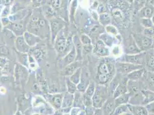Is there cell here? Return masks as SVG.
Wrapping results in <instances>:
<instances>
[{
	"label": "cell",
	"instance_id": "1",
	"mask_svg": "<svg viewBox=\"0 0 154 115\" xmlns=\"http://www.w3.org/2000/svg\"><path fill=\"white\" fill-rule=\"evenodd\" d=\"M115 64L108 58H105L100 62L97 69V79L100 85L109 82L114 77L116 71Z\"/></svg>",
	"mask_w": 154,
	"mask_h": 115
},
{
	"label": "cell",
	"instance_id": "2",
	"mask_svg": "<svg viewBox=\"0 0 154 115\" xmlns=\"http://www.w3.org/2000/svg\"><path fill=\"white\" fill-rule=\"evenodd\" d=\"M135 43L141 52H145L152 48L153 40L144 34L133 33L132 35Z\"/></svg>",
	"mask_w": 154,
	"mask_h": 115
},
{
	"label": "cell",
	"instance_id": "3",
	"mask_svg": "<svg viewBox=\"0 0 154 115\" xmlns=\"http://www.w3.org/2000/svg\"><path fill=\"white\" fill-rule=\"evenodd\" d=\"M116 70L119 73L126 74L129 73L140 69L143 68V65L132 64L124 62H117L115 64Z\"/></svg>",
	"mask_w": 154,
	"mask_h": 115
},
{
	"label": "cell",
	"instance_id": "4",
	"mask_svg": "<svg viewBox=\"0 0 154 115\" xmlns=\"http://www.w3.org/2000/svg\"><path fill=\"white\" fill-rule=\"evenodd\" d=\"M105 92L98 86L96 87V89L94 95L92 97V105L94 108H101L106 102V99L105 98Z\"/></svg>",
	"mask_w": 154,
	"mask_h": 115
},
{
	"label": "cell",
	"instance_id": "5",
	"mask_svg": "<svg viewBox=\"0 0 154 115\" xmlns=\"http://www.w3.org/2000/svg\"><path fill=\"white\" fill-rule=\"evenodd\" d=\"M147 52H141L137 54L127 55L126 54L122 59V61L132 64L143 65L144 62Z\"/></svg>",
	"mask_w": 154,
	"mask_h": 115
},
{
	"label": "cell",
	"instance_id": "6",
	"mask_svg": "<svg viewBox=\"0 0 154 115\" xmlns=\"http://www.w3.org/2000/svg\"><path fill=\"white\" fill-rule=\"evenodd\" d=\"M94 53L100 57H108L110 55V51L108 46L100 39L98 40L93 48Z\"/></svg>",
	"mask_w": 154,
	"mask_h": 115
},
{
	"label": "cell",
	"instance_id": "7",
	"mask_svg": "<svg viewBox=\"0 0 154 115\" xmlns=\"http://www.w3.org/2000/svg\"><path fill=\"white\" fill-rule=\"evenodd\" d=\"M128 79L127 78H124L118 84L112 95V97L113 99H115L116 98L118 97L119 96H121L128 92Z\"/></svg>",
	"mask_w": 154,
	"mask_h": 115
},
{
	"label": "cell",
	"instance_id": "8",
	"mask_svg": "<svg viewBox=\"0 0 154 115\" xmlns=\"http://www.w3.org/2000/svg\"><path fill=\"white\" fill-rule=\"evenodd\" d=\"M127 39H128L127 44L125 45V48L126 54L134 55V54H137L141 52V50L139 48V47L136 44L132 36H130L129 38Z\"/></svg>",
	"mask_w": 154,
	"mask_h": 115
},
{
	"label": "cell",
	"instance_id": "9",
	"mask_svg": "<svg viewBox=\"0 0 154 115\" xmlns=\"http://www.w3.org/2000/svg\"><path fill=\"white\" fill-rule=\"evenodd\" d=\"M129 112L133 115H149L146 107L128 104Z\"/></svg>",
	"mask_w": 154,
	"mask_h": 115
},
{
	"label": "cell",
	"instance_id": "10",
	"mask_svg": "<svg viewBox=\"0 0 154 115\" xmlns=\"http://www.w3.org/2000/svg\"><path fill=\"white\" fill-rule=\"evenodd\" d=\"M90 82L88 73L86 72L81 73V81L78 84L77 90L81 93H85Z\"/></svg>",
	"mask_w": 154,
	"mask_h": 115
},
{
	"label": "cell",
	"instance_id": "11",
	"mask_svg": "<svg viewBox=\"0 0 154 115\" xmlns=\"http://www.w3.org/2000/svg\"><path fill=\"white\" fill-rule=\"evenodd\" d=\"M117 36L112 35L108 33H103L100 36V39L102 40L108 47H112L113 45H117L116 43L118 40V38H116Z\"/></svg>",
	"mask_w": 154,
	"mask_h": 115
},
{
	"label": "cell",
	"instance_id": "12",
	"mask_svg": "<svg viewBox=\"0 0 154 115\" xmlns=\"http://www.w3.org/2000/svg\"><path fill=\"white\" fill-rule=\"evenodd\" d=\"M143 100L142 101V105H146L151 102L154 101V91L151 90H142L141 91Z\"/></svg>",
	"mask_w": 154,
	"mask_h": 115
},
{
	"label": "cell",
	"instance_id": "13",
	"mask_svg": "<svg viewBox=\"0 0 154 115\" xmlns=\"http://www.w3.org/2000/svg\"><path fill=\"white\" fill-rule=\"evenodd\" d=\"M131 96H132L131 93L128 92L127 93H125L116 98L115 99H114L115 107H117L121 105H125V104H129Z\"/></svg>",
	"mask_w": 154,
	"mask_h": 115
},
{
	"label": "cell",
	"instance_id": "14",
	"mask_svg": "<svg viewBox=\"0 0 154 115\" xmlns=\"http://www.w3.org/2000/svg\"><path fill=\"white\" fill-rule=\"evenodd\" d=\"M115 108L114 100H106L102 107L103 115H112Z\"/></svg>",
	"mask_w": 154,
	"mask_h": 115
},
{
	"label": "cell",
	"instance_id": "15",
	"mask_svg": "<svg viewBox=\"0 0 154 115\" xmlns=\"http://www.w3.org/2000/svg\"><path fill=\"white\" fill-rule=\"evenodd\" d=\"M145 73V69L144 68L136 70L127 74V78L128 80L132 81H136L140 79L143 76Z\"/></svg>",
	"mask_w": 154,
	"mask_h": 115
},
{
	"label": "cell",
	"instance_id": "16",
	"mask_svg": "<svg viewBox=\"0 0 154 115\" xmlns=\"http://www.w3.org/2000/svg\"><path fill=\"white\" fill-rule=\"evenodd\" d=\"M73 107L79 108L83 109L85 108L83 103V96L80 92H76L74 93V101L72 104Z\"/></svg>",
	"mask_w": 154,
	"mask_h": 115
},
{
	"label": "cell",
	"instance_id": "17",
	"mask_svg": "<svg viewBox=\"0 0 154 115\" xmlns=\"http://www.w3.org/2000/svg\"><path fill=\"white\" fill-rule=\"evenodd\" d=\"M140 15L141 18L151 19L154 14V11L153 7L146 6V4L139 11Z\"/></svg>",
	"mask_w": 154,
	"mask_h": 115
},
{
	"label": "cell",
	"instance_id": "18",
	"mask_svg": "<svg viewBox=\"0 0 154 115\" xmlns=\"http://www.w3.org/2000/svg\"><path fill=\"white\" fill-rule=\"evenodd\" d=\"M146 65L149 70L154 72V48L150 49V52L148 54L147 57L146 56Z\"/></svg>",
	"mask_w": 154,
	"mask_h": 115
},
{
	"label": "cell",
	"instance_id": "19",
	"mask_svg": "<svg viewBox=\"0 0 154 115\" xmlns=\"http://www.w3.org/2000/svg\"><path fill=\"white\" fill-rule=\"evenodd\" d=\"M80 64L78 62H72V64L67 65L63 71L64 75L71 76L78 68H79Z\"/></svg>",
	"mask_w": 154,
	"mask_h": 115
},
{
	"label": "cell",
	"instance_id": "20",
	"mask_svg": "<svg viewBox=\"0 0 154 115\" xmlns=\"http://www.w3.org/2000/svg\"><path fill=\"white\" fill-rule=\"evenodd\" d=\"M76 55H77V52H76L75 48V47H73L70 52L66 56V57L64 58L63 59L64 64L67 66V65L72 64L75 60Z\"/></svg>",
	"mask_w": 154,
	"mask_h": 115
},
{
	"label": "cell",
	"instance_id": "21",
	"mask_svg": "<svg viewBox=\"0 0 154 115\" xmlns=\"http://www.w3.org/2000/svg\"><path fill=\"white\" fill-rule=\"evenodd\" d=\"M74 101V95L70 93H67L63 97L62 108H69L72 106Z\"/></svg>",
	"mask_w": 154,
	"mask_h": 115
},
{
	"label": "cell",
	"instance_id": "22",
	"mask_svg": "<svg viewBox=\"0 0 154 115\" xmlns=\"http://www.w3.org/2000/svg\"><path fill=\"white\" fill-rule=\"evenodd\" d=\"M98 20L100 24L105 27L106 26H108L110 24L111 22V18L109 14L106 12V13H101L99 15Z\"/></svg>",
	"mask_w": 154,
	"mask_h": 115
},
{
	"label": "cell",
	"instance_id": "23",
	"mask_svg": "<svg viewBox=\"0 0 154 115\" xmlns=\"http://www.w3.org/2000/svg\"><path fill=\"white\" fill-rule=\"evenodd\" d=\"M73 41H74V43H75V48L77 52V56L78 57L81 58L82 49H83V46L82 45V43H81V40L77 36L74 37Z\"/></svg>",
	"mask_w": 154,
	"mask_h": 115
},
{
	"label": "cell",
	"instance_id": "24",
	"mask_svg": "<svg viewBox=\"0 0 154 115\" xmlns=\"http://www.w3.org/2000/svg\"><path fill=\"white\" fill-rule=\"evenodd\" d=\"M62 101H63L62 95L55 96L52 97L50 100V102L53 105V106L57 109H59L62 107Z\"/></svg>",
	"mask_w": 154,
	"mask_h": 115
},
{
	"label": "cell",
	"instance_id": "25",
	"mask_svg": "<svg viewBox=\"0 0 154 115\" xmlns=\"http://www.w3.org/2000/svg\"><path fill=\"white\" fill-rule=\"evenodd\" d=\"M127 112H129L128 105H121L116 107L112 115H120Z\"/></svg>",
	"mask_w": 154,
	"mask_h": 115
},
{
	"label": "cell",
	"instance_id": "26",
	"mask_svg": "<svg viewBox=\"0 0 154 115\" xmlns=\"http://www.w3.org/2000/svg\"><path fill=\"white\" fill-rule=\"evenodd\" d=\"M17 48L21 52H26L28 50L29 47L26 43H25L24 39L22 37H19L17 40Z\"/></svg>",
	"mask_w": 154,
	"mask_h": 115
},
{
	"label": "cell",
	"instance_id": "27",
	"mask_svg": "<svg viewBox=\"0 0 154 115\" xmlns=\"http://www.w3.org/2000/svg\"><path fill=\"white\" fill-rule=\"evenodd\" d=\"M81 73H82L81 68L79 67L71 76L70 78L71 81H72L75 85H78L80 82V81H81Z\"/></svg>",
	"mask_w": 154,
	"mask_h": 115
},
{
	"label": "cell",
	"instance_id": "28",
	"mask_svg": "<svg viewBox=\"0 0 154 115\" xmlns=\"http://www.w3.org/2000/svg\"><path fill=\"white\" fill-rule=\"evenodd\" d=\"M112 14L114 19L118 23H120L122 21L124 18L122 11L119 8L114 9L112 11Z\"/></svg>",
	"mask_w": 154,
	"mask_h": 115
},
{
	"label": "cell",
	"instance_id": "29",
	"mask_svg": "<svg viewBox=\"0 0 154 115\" xmlns=\"http://www.w3.org/2000/svg\"><path fill=\"white\" fill-rule=\"evenodd\" d=\"M96 89V86L95 83L94 82H90L84 93L86 96L89 97L90 98H92V97L95 93Z\"/></svg>",
	"mask_w": 154,
	"mask_h": 115
},
{
	"label": "cell",
	"instance_id": "30",
	"mask_svg": "<svg viewBox=\"0 0 154 115\" xmlns=\"http://www.w3.org/2000/svg\"><path fill=\"white\" fill-rule=\"evenodd\" d=\"M147 3L146 0H134L133 6L135 11H140L141 9L146 5Z\"/></svg>",
	"mask_w": 154,
	"mask_h": 115
},
{
	"label": "cell",
	"instance_id": "31",
	"mask_svg": "<svg viewBox=\"0 0 154 115\" xmlns=\"http://www.w3.org/2000/svg\"><path fill=\"white\" fill-rule=\"evenodd\" d=\"M67 41L66 39L64 38H60L58 39L57 43H56V47L59 51H63L66 47Z\"/></svg>",
	"mask_w": 154,
	"mask_h": 115
},
{
	"label": "cell",
	"instance_id": "32",
	"mask_svg": "<svg viewBox=\"0 0 154 115\" xmlns=\"http://www.w3.org/2000/svg\"><path fill=\"white\" fill-rule=\"evenodd\" d=\"M25 35H26L25 36L26 38V43L27 42L28 45H35V43H36L37 42H38V39L34 36L33 35H32V34L26 33Z\"/></svg>",
	"mask_w": 154,
	"mask_h": 115
},
{
	"label": "cell",
	"instance_id": "33",
	"mask_svg": "<svg viewBox=\"0 0 154 115\" xmlns=\"http://www.w3.org/2000/svg\"><path fill=\"white\" fill-rule=\"evenodd\" d=\"M105 31L106 33L110 34L112 35H113V36H117L119 35V31L117 30V29L116 28L115 26H113V25H110L109 24L108 26H106L105 27Z\"/></svg>",
	"mask_w": 154,
	"mask_h": 115
},
{
	"label": "cell",
	"instance_id": "34",
	"mask_svg": "<svg viewBox=\"0 0 154 115\" xmlns=\"http://www.w3.org/2000/svg\"><path fill=\"white\" fill-rule=\"evenodd\" d=\"M67 86L68 92L71 94H74L77 90V85L71 81L70 79H67Z\"/></svg>",
	"mask_w": 154,
	"mask_h": 115
},
{
	"label": "cell",
	"instance_id": "35",
	"mask_svg": "<svg viewBox=\"0 0 154 115\" xmlns=\"http://www.w3.org/2000/svg\"><path fill=\"white\" fill-rule=\"evenodd\" d=\"M141 24L144 28H148L154 26V24L151 19L142 18L141 20Z\"/></svg>",
	"mask_w": 154,
	"mask_h": 115
},
{
	"label": "cell",
	"instance_id": "36",
	"mask_svg": "<svg viewBox=\"0 0 154 115\" xmlns=\"http://www.w3.org/2000/svg\"><path fill=\"white\" fill-rule=\"evenodd\" d=\"M82 96H83V103H84V106L85 107H89L93 106L91 98L86 96L85 93L84 95H82Z\"/></svg>",
	"mask_w": 154,
	"mask_h": 115
},
{
	"label": "cell",
	"instance_id": "37",
	"mask_svg": "<svg viewBox=\"0 0 154 115\" xmlns=\"http://www.w3.org/2000/svg\"><path fill=\"white\" fill-rule=\"evenodd\" d=\"M144 35L147 36L148 38H152L154 36V26L148 28H144Z\"/></svg>",
	"mask_w": 154,
	"mask_h": 115
},
{
	"label": "cell",
	"instance_id": "38",
	"mask_svg": "<svg viewBox=\"0 0 154 115\" xmlns=\"http://www.w3.org/2000/svg\"><path fill=\"white\" fill-rule=\"evenodd\" d=\"M81 42L84 45H91V40L86 35H82L81 37Z\"/></svg>",
	"mask_w": 154,
	"mask_h": 115
},
{
	"label": "cell",
	"instance_id": "39",
	"mask_svg": "<svg viewBox=\"0 0 154 115\" xmlns=\"http://www.w3.org/2000/svg\"><path fill=\"white\" fill-rule=\"evenodd\" d=\"M93 51V45H84L82 52L84 54H87Z\"/></svg>",
	"mask_w": 154,
	"mask_h": 115
},
{
	"label": "cell",
	"instance_id": "40",
	"mask_svg": "<svg viewBox=\"0 0 154 115\" xmlns=\"http://www.w3.org/2000/svg\"><path fill=\"white\" fill-rule=\"evenodd\" d=\"M52 31V32H54V33L56 34L57 32H58V30L60 29L61 26H60V24L58 23V22H54L51 24Z\"/></svg>",
	"mask_w": 154,
	"mask_h": 115
},
{
	"label": "cell",
	"instance_id": "41",
	"mask_svg": "<svg viewBox=\"0 0 154 115\" xmlns=\"http://www.w3.org/2000/svg\"><path fill=\"white\" fill-rule=\"evenodd\" d=\"M146 108L147 110L148 113L149 114H154V101L148 104L145 105Z\"/></svg>",
	"mask_w": 154,
	"mask_h": 115
},
{
	"label": "cell",
	"instance_id": "42",
	"mask_svg": "<svg viewBox=\"0 0 154 115\" xmlns=\"http://www.w3.org/2000/svg\"><path fill=\"white\" fill-rule=\"evenodd\" d=\"M95 109L96 108H94L93 106L86 107V115H94Z\"/></svg>",
	"mask_w": 154,
	"mask_h": 115
},
{
	"label": "cell",
	"instance_id": "43",
	"mask_svg": "<svg viewBox=\"0 0 154 115\" xmlns=\"http://www.w3.org/2000/svg\"><path fill=\"white\" fill-rule=\"evenodd\" d=\"M82 110L83 109L79 108L73 107L71 109L70 115H78Z\"/></svg>",
	"mask_w": 154,
	"mask_h": 115
},
{
	"label": "cell",
	"instance_id": "44",
	"mask_svg": "<svg viewBox=\"0 0 154 115\" xmlns=\"http://www.w3.org/2000/svg\"><path fill=\"white\" fill-rule=\"evenodd\" d=\"M52 5L55 8H59L62 4V0H52Z\"/></svg>",
	"mask_w": 154,
	"mask_h": 115
},
{
	"label": "cell",
	"instance_id": "45",
	"mask_svg": "<svg viewBox=\"0 0 154 115\" xmlns=\"http://www.w3.org/2000/svg\"><path fill=\"white\" fill-rule=\"evenodd\" d=\"M94 115H103V110L102 108H101L95 109Z\"/></svg>",
	"mask_w": 154,
	"mask_h": 115
},
{
	"label": "cell",
	"instance_id": "46",
	"mask_svg": "<svg viewBox=\"0 0 154 115\" xmlns=\"http://www.w3.org/2000/svg\"><path fill=\"white\" fill-rule=\"evenodd\" d=\"M149 81L152 86H154V74L149 78Z\"/></svg>",
	"mask_w": 154,
	"mask_h": 115
},
{
	"label": "cell",
	"instance_id": "47",
	"mask_svg": "<svg viewBox=\"0 0 154 115\" xmlns=\"http://www.w3.org/2000/svg\"><path fill=\"white\" fill-rule=\"evenodd\" d=\"M78 115H86V113H85V111L84 110H82Z\"/></svg>",
	"mask_w": 154,
	"mask_h": 115
},
{
	"label": "cell",
	"instance_id": "48",
	"mask_svg": "<svg viewBox=\"0 0 154 115\" xmlns=\"http://www.w3.org/2000/svg\"><path fill=\"white\" fill-rule=\"evenodd\" d=\"M12 1H13V0H5V1L6 4H11V2H12Z\"/></svg>",
	"mask_w": 154,
	"mask_h": 115
},
{
	"label": "cell",
	"instance_id": "49",
	"mask_svg": "<svg viewBox=\"0 0 154 115\" xmlns=\"http://www.w3.org/2000/svg\"><path fill=\"white\" fill-rule=\"evenodd\" d=\"M127 2H128L129 4H133V2H134V0H125Z\"/></svg>",
	"mask_w": 154,
	"mask_h": 115
},
{
	"label": "cell",
	"instance_id": "50",
	"mask_svg": "<svg viewBox=\"0 0 154 115\" xmlns=\"http://www.w3.org/2000/svg\"><path fill=\"white\" fill-rule=\"evenodd\" d=\"M151 21H152V23H153V24H154V14L152 15V17L151 18Z\"/></svg>",
	"mask_w": 154,
	"mask_h": 115
},
{
	"label": "cell",
	"instance_id": "51",
	"mask_svg": "<svg viewBox=\"0 0 154 115\" xmlns=\"http://www.w3.org/2000/svg\"><path fill=\"white\" fill-rule=\"evenodd\" d=\"M132 115L131 113H129V112H127V113H123V114H122V115Z\"/></svg>",
	"mask_w": 154,
	"mask_h": 115
},
{
	"label": "cell",
	"instance_id": "52",
	"mask_svg": "<svg viewBox=\"0 0 154 115\" xmlns=\"http://www.w3.org/2000/svg\"><path fill=\"white\" fill-rule=\"evenodd\" d=\"M153 0H146L147 1V3H151L152 2Z\"/></svg>",
	"mask_w": 154,
	"mask_h": 115
},
{
	"label": "cell",
	"instance_id": "53",
	"mask_svg": "<svg viewBox=\"0 0 154 115\" xmlns=\"http://www.w3.org/2000/svg\"><path fill=\"white\" fill-rule=\"evenodd\" d=\"M38 3H39V2H42V0H35Z\"/></svg>",
	"mask_w": 154,
	"mask_h": 115
},
{
	"label": "cell",
	"instance_id": "54",
	"mask_svg": "<svg viewBox=\"0 0 154 115\" xmlns=\"http://www.w3.org/2000/svg\"><path fill=\"white\" fill-rule=\"evenodd\" d=\"M152 48H154V40H153V43H152Z\"/></svg>",
	"mask_w": 154,
	"mask_h": 115
},
{
	"label": "cell",
	"instance_id": "55",
	"mask_svg": "<svg viewBox=\"0 0 154 115\" xmlns=\"http://www.w3.org/2000/svg\"><path fill=\"white\" fill-rule=\"evenodd\" d=\"M154 0H153V1H152V2H151V4H154Z\"/></svg>",
	"mask_w": 154,
	"mask_h": 115
},
{
	"label": "cell",
	"instance_id": "56",
	"mask_svg": "<svg viewBox=\"0 0 154 115\" xmlns=\"http://www.w3.org/2000/svg\"><path fill=\"white\" fill-rule=\"evenodd\" d=\"M151 115H154V114H150Z\"/></svg>",
	"mask_w": 154,
	"mask_h": 115
}]
</instances>
